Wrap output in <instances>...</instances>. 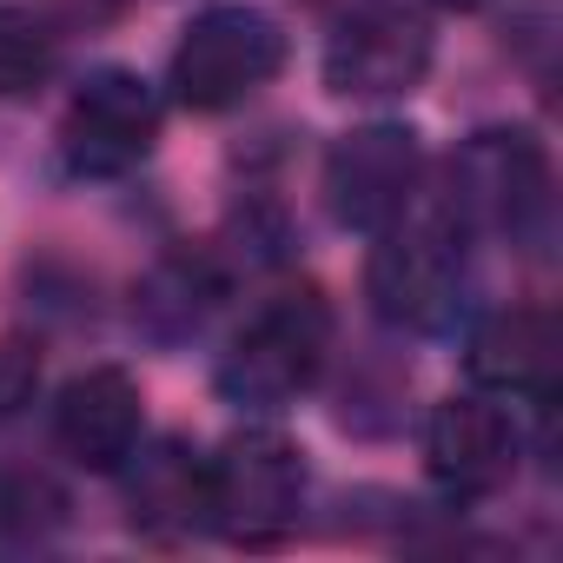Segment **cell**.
<instances>
[{
    "instance_id": "52a82bcc",
    "label": "cell",
    "mask_w": 563,
    "mask_h": 563,
    "mask_svg": "<svg viewBox=\"0 0 563 563\" xmlns=\"http://www.w3.org/2000/svg\"><path fill=\"white\" fill-rule=\"evenodd\" d=\"M431 74V27L418 8L372 0L325 41V87L345 100H405Z\"/></svg>"
},
{
    "instance_id": "6da1fadb",
    "label": "cell",
    "mask_w": 563,
    "mask_h": 563,
    "mask_svg": "<svg viewBox=\"0 0 563 563\" xmlns=\"http://www.w3.org/2000/svg\"><path fill=\"white\" fill-rule=\"evenodd\" d=\"M464 239H471V225L457 219L451 192H411V206L391 225H378V245L365 265L372 312L405 332L444 325V312L457 306V286H464Z\"/></svg>"
},
{
    "instance_id": "e0dca14e",
    "label": "cell",
    "mask_w": 563,
    "mask_h": 563,
    "mask_svg": "<svg viewBox=\"0 0 563 563\" xmlns=\"http://www.w3.org/2000/svg\"><path fill=\"white\" fill-rule=\"evenodd\" d=\"M444 8H477V0H444Z\"/></svg>"
},
{
    "instance_id": "30bf717a",
    "label": "cell",
    "mask_w": 563,
    "mask_h": 563,
    "mask_svg": "<svg viewBox=\"0 0 563 563\" xmlns=\"http://www.w3.org/2000/svg\"><path fill=\"white\" fill-rule=\"evenodd\" d=\"M140 431H146V405H140V385L120 365L80 372L54 405V444L87 471H120L133 457Z\"/></svg>"
},
{
    "instance_id": "7a4b0ae2",
    "label": "cell",
    "mask_w": 563,
    "mask_h": 563,
    "mask_svg": "<svg viewBox=\"0 0 563 563\" xmlns=\"http://www.w3.org/2000/svg\"><path fill=\"white\" fill-rule=\"evenodd\" d=\"M325 352H332V306L312 286H292L232 339V352L219 358V391L239 411H286L319 385Z\"/></svg>"
},
{
    "instance_id": "8992f818",
    "label": "cell",
    "mask_w": 563,
    "mask_h": 563,
    "mask_svg": "<svg viewBox=\"0 0 563 563\" xmlns=\"http://www.w3.org/2000/svg\"><path fill=\"white\" fill-rule=\"evenodd\" d=\"M159 140V100L140 74L107 67L93 80H80V93L67 100L60 120V153L80 179H120L133 173Z\"/></svg>"
},
{
    "instance_id": "277c9868",
    "label": "cell",
    "mask_w": 563,
    "mask_h": 563,
    "mask_svg": "<svg viewBox=\"0 0 563 563\" xmlns=\"http://www.w3.org/2000/svg\"><path fill=\"white\" fill-rule=\"evenodd\" d=\"M278 67H286V27L258 8H206L186 21L179 47H173V93L192 113H225L245 93H258Z\"/></svg>"
},
{
    "instance_id": "4fadbf2b",
    "label": "cell",
    "mask_w": 563,
    "mask_h": 563,
    "mask_svg": "<svg viewBox=\"0 0 563 563\" xmlns=\"http://www.w3.org/2000/svg\"><path fill=\"white\" fill-rule=\"evenodd\" d=\"M67 523V490L34 464H0V537L41 543Z\"/></svg>"
},
{
    "instance_id": "7c38bea8",
    "label": "cell",
    "mask_w": 563,
    "mask_h": 563,
    "mask_svg": "<svg viewBox=\"0 0 563 563\" xmlns=\"http://www.w3.org/2000/svg\"><path fill=\"white\" fill-rule=\"evenodd\" d=\"M133 477H126V517H133V530H146V537H179V530H192V523H206V457L199 451H186V444H153V451H140L133 444ZM120 464V471H126Z\"/></svg>"
},
{
    "instance_id": "2e32d148",
    "label": "cell",
    "mask_w": 563,
    "mask_h": 563,
    "mask_svg": "<svg viewBox=\"0 0 563 563\" xmlns=\"http://www.w3.org/2000/svg\"><path fill=\"white\" fill-rule=\"evenodd\" d=\"M120 8H133V0H67V14H120Z\"/></svg>"
},
{
    "instance_id": "ba28073f",
    "label": "cell",
    "mask_w": 563,
    "mask_h": 563,
    "mask_svg": "<svg viewBox=\"0 0 563 563\" xmlns=\"http://www.w3.org/2000/svg\"><path fill=\"white\" fill-rule=\"evenodd\" d=\"M418 133L411 126H358L325 153V206L352 232L391 225L418 192Z\"/></svg>"
},
{
    "instance_id": "9c48e42d",
    "label": "cell",
    "mask_w": 563,
    "mask_h": 563,
    "mask_svg": "<svg viewBox=\"0 0 563 563\" xmlns=\"http://www.w3.org/2000/svg\"><path fill=\"white\" fill-rule=\"evenodd\" d=\"M424 471L444 497L477 504L517 477V424L490 398H444L424 424Z\"/></svg>"
},
{
    "instance_id": "3957f363",
    "label": "cell",
    "mask_w": 563,
    "mask_h": 563,
    "mask_svg": "<svg viewBox=\"0 0 563 563\" xmlns=\"http://www.w3.org/2000/svg\"><path fill=\"white\" fill-rule=\"evenodd\" d=\"M306 464L278 431H239L206 457V523L239 550H272L299 530Z\"/></svg>"
},
{
    "instance_id": "8fae6325",
    "label": "cell",
    "mask_w": 563,
    "mask_h": 563,
    "mask_svg": "<svg viewBox=\"0 0 563 563\" xmlns=\"http://www.w3.org/2000/svg\"><path fill=\"white\" fill-rule=\"evenodd\" d=\"M471 378L484 391H504V398H550L556 391V325L550 312L537 306H517V312H497L471 332V352H464Z\"/></svg>"
},
{
    "instance_id": "9a60e30c",
    "label": "cell",
    "mask_w": 563,
    "mask_h": 563,
    "mask_svg": "<svg viewBox=\"0 0 563 563\" xmlns=\"http://www.w3.org/2000/svg\"><path fill=\"white\" fill-rule=\"evenodd\" d=\"M34 385H41V352L21 339H0V424L27 411Z\"/></svg>"
},
{
    "instance_id": "5bb4252c",
    "label": "cell",
    "mask_w": 563,
    "mask_h": 563,
    "mask_svg": "<svg viewBox=\"0 0 563 563\" xmlns=\"http://www.w3.org/2000/svg\"><path fill=\"white\" fill-rule=\"evenodd\" d=\"M54 27L27 8H0V100H21L54 74Z\"/></svg>"
},
{
    "instance_id": "5b68a950",
    "label": "cell",
    "mask_w": 563,
    "mask_h": 563,
    "mask_svg": "<svg viewBox=\"0 0 563 563\" xmlns=\"http://www.w3.org/2000/svg\"><path fill=\"white\" fill-rule=\"evenodd\" d=\"M451 206L477 232H510L537 239L550 225V159L530 133H477L451 159Z\"/></svg>"
}]
</instances>
